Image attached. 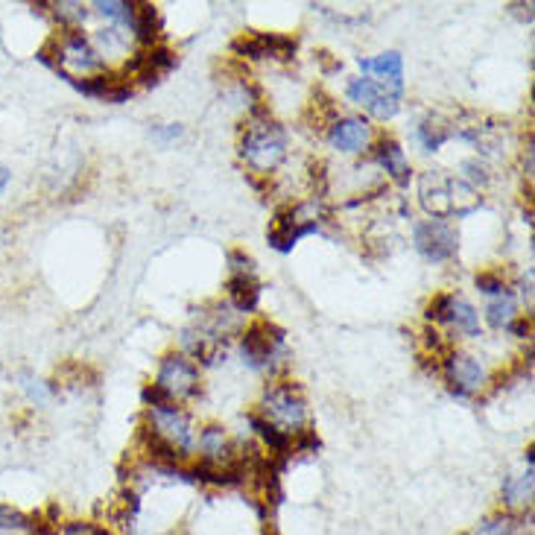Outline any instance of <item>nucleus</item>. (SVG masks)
<instances>
[{"instance_id":"nucleus-1","label":"nucleus","mask_w":535,"mask_h":535,"mask_svg":"<svg viewBox=\"0 0 535 535\" xmlns=\"http://www.w3.org/2000/svg\"><path fill=\"white\" fill-rule=\"evenodd\" d=\"M419 202L433 220H448L474 214L483 205V196L465 179H454L445 170H427L419 179Z\"/></svg>"},{"instance_id":"nucleus-2","label":"nucleus","mask_w":535,"mask_h":535,"mask_svg":"<svg viewBox=\"0 0 535 535\" xmlns=\"http://www.w3.org/2000/svg\"><path fill=\"white\" fill-rule=\"evenodd\" d=\"M287 155V135L284 129L267 115L264 106L252 109V120L243 132L240 141V158L261 176H269L272 170H278V164Z\"/></svg>"},{"instance_id":"nucleus-3","label":"nucleus","mask_w":535,"mask_h":535,"mask_svg":"<svg viewBox=\"0 0 535 535\" xmlns=\"http://www.w3.org/2000/svg\"><path fill=\"white\" fill-rule=\"evenodd\" d=\"M319 231V205L307 202V205H281L272 217V226L267 231V240L272 249L278 252H293V246Z\"/></svg>"},{"instance_id":"nucleus-4","label":"nucleus","mask_w":535,"mask_h":535,"mask_svg":"<svg viewBox=\"0 0 535 535\" xmlns=\"http://www.w3.org/2000/svg\"><path fill=\"white\" fill-rule=\"evenodd\" d=\"M261 410L267 413L269 424L281 427L284 433H299L307 421V404L302 389L293 381H278L267 386Z\"/></svg>"},{"instance_id":"nucleus-5","label":"nucleus","mask_w":535,"mask_h":535,"mask_svg":"<svg viewBox=\"0 0 535 535\" xmlns=\"http://www.w3.org/2000/svg\"><path fill=\"white\" fill-rule=\"evenodd\" d=\"M284 345H287V334L278 325L261 319V322H252L246 328V334L240 340V351H243V360H246L249 369L269 372L284 357Z\"/></svg>"},{"instance_id":"nucleus-6","label":"nucleus","mask_w":535,"mask_h":535,"mask_svg":"<svg viewBox=\"0 0 535 535\" xmlns=\"http://www.w3.org/2000/svg\"><path fill=\"white\" fill-rule=\"evenodd\" d=\"M103 56L79 30H65L62 39L56 36V71L65 79H79V74L103 71Z\"/></svg>"},{"instance_id":"nucleus-7","label":"nucleus","mask_w":535,"mask_h":535,"mask_svg":"<svg viewBox=\"0 0 535 535\" xmlns=\"http://www.w3.org/2000/svg\"><path fill=\"white\" fill-rule=\"evenodd\" d=\"M348 100L363 106L366 112L378 120H389V117L398 115L401 109V100H404V88H395V85H386L372 77H357L348 82L345 88Z\"/></svg>"},{"instance_id":"nucleus-8","label":"nucleus","mask_w":535,"mask_h":535,"mask_svg":"<svg viewBox=\"0 0 535 535\" xmlns=\"http://www.w3.org/2000/svg\"><path fill=\"white\" fill-rule=\"evenodd\" d=\"M413 246L424 261L445 264L459 252V231L448 220H424L413 226Z\"/></svg>"},{"instance_id":"nucleus-9","label":"nucleus","mask_w":535,"mask_h":535,"mask_svg":"<svg viewBox=\"0 0 535 535\" xmlns=\"http://www.w3.org/2000/svg\"><path fill=\"white\" fill-rule=\"evenodd\" d=\"M155 383L167 392V398L176 401H191L202 392V381H199V369L196 363L188 360L185 354H167L158 366V378Z\"/></svg>"},{"instance_id":"nucleus-10","label":"nucleus","mask_w":535,"mask_h":535,"mask_svg":"<svg viewBox=\"0 0 535 535\" xmlns=\"http://www.w3.org/2000/svg\"><path fill=\"white\" fill-rule=\"evenodd\" d=\"M147 427L158 433L164 442H170L182 457L188 459L193 451V421L191 416L176 407V404H167V407H155L147 410Z\"/></svg>"},{"instance_id":"nucleus-11","label":"nucleus","mask_w":535,"mask_h":535,"mask_svg":"<svg viewBox=\"0 0 535 535\" xmlns=\"http://www.w3.org/2000/svg\"><path fill=\"white\" fill-rule=\"evenodd\" d=\"M424 316L430 322H439V325H451L457 328L459 334H468V337H477L480 334V316L471 302L459 299L454 293H439L430 299V305L424 310Z\"/></svg>"},{"instance_id":"nucleus-12","label":"nucleus","mask_w":535,"mask_h":535,"mask_svg":"<svg viewBox=\"0 0 535 535\" xmlns=\"http://www.w3.org/2000/svg\"><path fill=\"white\" fill-rule=\"evenodd\" d=\"M299 41L293 36H275V33H246L231 41V50L243 59H281L290 62L296 56Z\"/></svg>"},{"instance_id":"nucleus-13","label":"nucleus","mask_w":535,"mask_h":535,"mask_svg":"<svg viewBox=\"0 0 535 535\" xmlns=\"http://www.w3.org/2000/svg\"><path fill=\"white\" fill-rule=\"evenodd\" d=\"M445 378L457 398H471L486 383V372H483L480 360H474L471 354L454 351L445 360Z\"/></svg>"},{"instance_id":"nucleus-14","label":"nucleus","mask_w":535,"mask_h":535,"mask_svg":"<svg viewBox=\"0 0 535 535\" xmlns=\"http://www.w3.org/2000/svg\"><path fill=\"white\" fill-rule=\"evenodd\" d=\"M372 141V126L366 117H337L328 126V144L340 153H363Z\"/></svg>"},{"instance_id":"nucleus-15","label":"nucleus","mask_w":535,"mask_h":535,"mask_svg":"<svg viewBox=\"0 0 535 535\" xmlns=\"http://www.w3.org/2000/svg\"><path fill=\"white\" fill-rule=\"evenodd\" d=\"M176 68V56H173V50H167V47H153V50H144V53H138V56H132L129 62H126V77H135L141 79L147 88L150 85H158L164 74H170Z\"/></svg>"},{"instance_id":"nucleus-16","label":"nucleus","mask_w":535,"mask_h":535,"mask_svg":"<svg viewBox=\"0 0 535 535\" xmlns=\"http://www.w3.org/2000/svg\"><path fill=\"white\" fill-rule=\"evenodd\" d=\"M375 161L386 170V176L395 182V185H407L410 182V161H407V153L401 150V144L389 135H383L381 141L375 144Z\"/></svg>"},{"instance_id":"nucleus-17","label":"nucleus","mask_w":535,"mask_h":535,"mask_svg":"<svg viewBox=\"0 0 535 535\" xmlns=\"http://www.w3.org/2000/svg\"><path fill=\"white\" fill-rule=\"evenodd\" d=\"M360 71L366 77L378 79V82H386V85H395V88H404V59L401 53L389 50V53H381L375 59H363L360 56Z\"/></svg>"},{"instance_id":"nucleus-18","label":"nucleus","mask_w":535,"mask_h":535,"mask_svg":"<svg viewBox=\"0 0 535 535\" xmlns=\"http://www.w3.org/2000/svg\"><path fill=\"white\" fill-rule=\"evenodd\" d=\"M229 302L237 313H252L261 302V284L255 275H231L229 278Z\"/></svg>"},{"instance_id":"nucleus-19","label":"nucleus","mask_w":535,"mask_h":535,"mask_svg":"<svg viewBox=\"0 0 535 535\" xmlns=\"http://www.w3.org/2000/svg\"><path fill=\"white\" fill-rule=\"evenodd\" d=\"M246 421H249V427L264 439L269 445V451L275 454V457L281 459H290V445H293V436L290 433H284L281 427H275V424H269L264 416H258V413H249L246 416Z\"/></svg>"},{"instance_id":"nucleus-20","label":"nucleus","mask_w":535,"mask_h":535,"mask_svg":"<svg viewBox=\"0 0 535 535\" xmlns=\"http://www.w3.org/2000/svg\"><path fill=\"white\" fill-rule=\"evenodd\" d=\"M129 30L135 33V39L141 44H155V39L161 36V15H158L153 3H135Z\"/></svg>"},{"instance_id":"nucleus-21","label":"nucleus","mask_w":535,"mask_h":535,"mask_svg":"<svg viewBox=\"0 0 535 535\" xmlns=\"http://www.w3.org/2000/svg\"><path fill=\"white\" fill-rule=\"evenodd\" d=\"M457 132H454V126L448 123V120H442L439 115H430L424 117L419 123V129H416V138L421 141V147L427 150V153H436L445 141H451Z\"/></svg>"},{"instance_id":"nucleus-22","label":"nucleus","mask_w":535,"mask_h":535,"mask_svg":"<svg viewBox=\"0 0 535 535\" xmlns=\"http://www.w3.org/2000/svg\"><path fill=\"white\" fill-rule=\"evenodd\" d=\"M199 451H202V459H205V462H214V465L229 462L231 448L226 433H223V427L208 424V427L199 433Z\"/></svg>"},{"instance_id":"nucleus-23","label":"nucleus","mask_w":535,"mask_h":535,"mask_svg":"<svg viewBox=\"0 0 535 535\" xmlns=\"http://www.w3.org/2000/svg\"><path fill=\"white\" fill-rule=\"evenodd\" d=\"M530 500H533V468L527 474L503 480V503L506 506H521V503H530Z\"/></svg>"},{"instance_id":"nucleus-24","label":"nucleus","mask_w":535,"mask_h":535,"mask_svg":"<svg viewBox=\"0 0 535 535\" xmlns=\"http://www.w3.org/2000/svg\"><path fill=\"white\" fill-rule=\"evenodd\" d=\"M0 535H36V521L12 506H0Z\"/></svg>"},{"instance_id":"nucleus-25","label":"nucleus","mask_w":535,"mask_h":535,"mask_svg":"<svg viewBox=\"0 0 535 535\" xmlns=\"http://www.w3.org/2000/svg\"><path fill=\"white\" fill-rule=\"evenodd\" d=\"M515 307H518L515 305V296H512L509 290H506L503 296H495V299L486 305V319H489V325L497 328V331L506 328V325L515 319Z\"/></svg>"},{"instance_id":"nucleus-26","label":"nucleus","mask_w":535,"mask_h":535,"mask_svg":"<svg viewBox=\"0 0 535 535\" xmlns=\"http://www.w3.org/2000/svg\"><path fill=\"white\" fill-rule=\"evenodd\" d=\"M53 15L65 30H77L79 24L88 18V9L82 3H53Z\"/></svg>"},{"instance_id":"nucleus-27","label":"nucleus","mask_w":535,"mask_h":535,"mask_svg":"<svg viewBox=\"0 0 535 535\" xmlns=\"http://www.w3.org/2000/svg\"><path fill=\"white\" fill-rule=\"evenodd\" d=\"M94 9L103 15V18H109V21H115V24H123V27H129L132 24V12H135V3H123V0H109V3H94Z\"/></svg>"},{"instance_id":"nucleus-28","label":"nucleus","mask_w":535,"mask_h":535,"mask_svg":"<svg viewBox=\"0 0 535 535\" xmlns=\"http://www.w3.org/2000/svg\"><path fill=\"white\" fill-rule=\"evenodd\" d=\"M515 518L512 515H495V518H486L480 527H474L471 533L465 535H512L515 533Z\"/></svg>"},{"instance_id":"nucleus-29","label":"nucleus","mask_w":535,"mask_h":535,"mask_svg":"<svg viewBox=\"0 0 535 535\" xmlns=\"http://www.w3.org/2000/svg\"><path fill=\"white\" fill-rule=\"evenodd\" d=\"M474 284H477V290H480V293H486V296H492V299L506 293V281H503V275L495 272V269L480 272V275L474 278Z\"/></svg>"},{"instance_id":"nucleus-30","label":"nucleus","mask_w":535,"mask_h":535,"mask_svg":"<svg viewBox=\"0 0 535 535\" xmlns=\"http://www.w3.org/2000/svg\"><path fill=\"white\" fill-rule=\"evenodd\" d=\"M319 436H316V430H310V427H302L299 433H293V445H290V457L293 454H316L319 451Z\"/></svg>"},{"instance_id":"nucleus-31","label":"nucleus","mask_w":535,"mask_h":535,"mask_svg":"<svg viewBox=\"0 0 535 535\" xmlns=\"http://www.w3.org/2000/svg\"><path fill=\"white\" fill-rule=\"evenodd\" d=\"M462 173L468 176L465 182L471 185V182H477V185H489L492 182V173H489V167L483 164V161H462Z\"/></svg>"},{"instance_id":"nucleus-32","label":"nucleus","mask_w":535,"mask_h":535,"mask_svg":"<svg viewBox=\"0 0 535 535\" xmlns=\"http://www.w3.org/2000/svg\"><path fill=\"white\" fill-rule=\"evenodd\" d=\"M229 267L234 275H255V261L246 252H240V249L229 252Z\"/></svg>"},{"instance_id":"nucleus-33","label":"nucleus","mask_w":535,"mask_h":535,"mask_svg":"<svg viewBox=\"0 0 535 535\" xmlns=\"http://www.w3.org/2000/svg\"><path fill=\"white\" fill-rule=\"evenodd\" d=\"M21 386L27 389V395H30L36 404H44V401L50 398V389H47L41 381H36V378H30V375H24V378H21Z\"/></svg>"},{"instance_id":"nucleus-34","label":"nucleus","mask_w":535,"mask_h":535,"mask_svg":"<svg viewBox=\"0 0 535 535\" xmlns=\"http://www.w3.org/2000/svg\"><path fill=\"white\" fill-rule=\"evenodd\" d=\"M56 535H109V530H103L97 524H68V527L56 530Z\"/></svg>"},{"instance_id":"nucleus-35","label":"nucleus","mask_w":535,"mask_h":535,"mask_svg":"<svg viewBox=\"0 0 535 535\" xmlns=\"http://www.w3.org/2000/svg\"><path fill=\"white\" fill-rule=\"evenodd\" d=\"M506 331L515 334V337H530V334H533V319H512V322L506 325Z\"/></svg>"},{"instance_id":"nucleus-36","label":"nucleus","mask_w":535,"mask_h":535,"mask_svg":"<svg viewBox=\"0 0 535 535\" xmlns=\"http://www.w3.org/2000/svg\"><path fill=\"white\" fill-rule=\"evenodd\" d=\"M182 135V126H176V123H167V126H158L155 129V138L158 141H173V138H179Z\"/></svg>"},{"instance_id":"nucleus-37","label":"nucleus","mask_w":535,"mask_h":535,"mask_svg":"<svg viewBox=\"0 0 535 535\" xmlns=\"http://www.w3.org/2000/svg\"><path fill=\"white\" fill-rule=\"evenodd\" d=\"M521 296L527 299V305L533 302V272H527V275L521 278Z\"/></svg>"},{"instance_id":"nucleus-38","label":"nucleus","mask_w":535,"mask_h":535,"mask_svg":"<svg viewBox=\"0 0 535 535\" xmlns=\"http://www.w3.org/2000/svg\"><path fill=\"white\" fill-rule=\"evenodd\" d=\"M6 185H9V170H6V167L0 164V193L6 191Z\"/></svg>"},{"instance_id":"nucleus-39","label":"nucleus","mask_w":535,"mask_h":535,"mask_svg":"<svg viewBox=\"0 0 535 535\" xmlns=\"http://www.w3.org/2000/svg\"><path fill=\"white\" fill-rule=\"evenodd\" d=\"M264 535H278V530H275V527H272V524H269L267 530H264Z\"/></svg>"}]
</instances>
